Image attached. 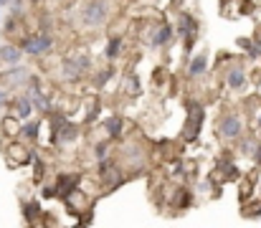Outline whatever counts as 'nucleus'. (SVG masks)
Returning a JSON list of instances; mask_svg holds the SVG:
<instances>
[{"mask_svg": "<svg viewBox=\"0 0 261 228\" xmlns=\"http://www.w3.org/2000/svg\"><path fill=\"white\" fill-rule=\"evenodd\" d=\"M193 33H195V20H193L190 15H183V18H180V36L185 38V46H188V49H190Z\"/></svg>", "mask_w": 261, "mask_h": 228, "instance_id": "obj_8", "label": "nucleus"}, {"mask_svg": "<svg viewBox=\"0 0 261 228\" xmlns=\"http://www.w3.org/2000/svg\"><path fill=\"white\" fill-rule=\"evenodd\" d=\"M10 3V0H0V5H8Z\"/></svg>", "mask_w": 261, "mask_h": 228, "instance_id": "obj_20", "label": "nucleus"}, {"mask_svg": "<svg viewBox=\"0 0 261 228\" xmlns=\"http://www.w3.org/2000/svg\"><path fill=\"white\" fill-rule=\"evenodd\" d=\"M206 68H208V56L206 54H198L193 61H190V66H188V74L195 79V76H203L206 74Z\"/></svg>", "mask_w": 261, "mask_h": 228, "instance_id": "obj_6", "label": "nucleus"}, {"mask_svg": "<svg viewBox=\"0 0 261 228\" xmlns=\"http://www.w3.org/2000/svg\"><path fill=\"white\" fill-rule=\"evenodd\" d=\"M256 160H259V163H261V150H259V152H256Z\"/></svg>", "mask_w": 261, "mask_h": 228, "instance_id": "obj_21", "label": "nucleus"}, {"mask_svg": "<svg viewBox=\"0 0 261 228\" xmlns=\"http://www.w3.org/2000/svg\"><path fill=\"white\" fill-rule=\"evenodd\" d=\"M28 99H31L33 109H49V107H51L49 99H46V94H43V91H38V89H31V91H28Z\"/></svg>", "mask_w": 261, "mask_h": 228, "instance_id": "obj_9", "label": "nucleus"}, {"mask_svg": "<svg viewBox=\"0 0 261 228\" xmlns=\"http://www.w3.org/2000/svg\"><path fill=\"white\" fill-rule=\"evenodd\" d=\"M170 38H172V28H170V26H162L155 36H152V46H155V49H160V46H165Z\"/></svg>", "mask_w": 261, "mask_h": 228, "instance_id": "obj_12", "label": "nucleus"}, {"mask_svg": "<svg viewBox=\"0 0 261 228\" xmlns=\"http://www.w3.org/2000/svg\"><path fill=\"white\" fill-rule=\"evenodd\" d=\"M221 134L228 137V140H233V137L241 134V119L236 117V114H228V117L221 122Z\"/></svg>", "mask_w": 261, "mask_h": 228, "instance_id": "obj_5", "label": "nucleus"}, {"mask_svg": "<svg viewBox=\"0 0 261 228\" xmlns=\"http://www.w3.org/2000/svg\"><path fill=\"white\" fill-rule=\"evenodd\" d=\"M20 132H23V137H28V140H36V134H38V124H36V122H33V124H26Z\"/></svg>", "mask_w": 261, "mask_h": 228, "instance_id": "obj_17", "label": "nucleus"}, {"mask_svg": "<svg viewBox=\"0 0 261 228\" xmlns=\"http://www.w3.org/2000/svg\"><path fill=\"white\" fill-rule=\"evenodd\" d=\"M244 84H246L244 68H231V71H228V86H231V89H241Z\"/></svg>", "mask_w": 261, "mask_h": 228, "instance_id": "obj_10", "label": "nucleus"}, {"mask_svg": "<svg viewBox=\"0 0 261 228\" xmlns=\"http://www.w3.org/2000/svg\"><path fill=\"white\" fill-rule=\"evenodd\" d=\"M8 81L10 84H23V81H28V71L26 68H13V71L8 74Z\"/></svg>", "mask_w": 261, "mask_h": 228, "instance_id": "obj_15", "label": "nucleus"}, {"mask_svg": "<svg viewBox=\"0 0 261 228\" xmlns=\"http://www.w3.org/2000/svg\"><path fill=\"white\" fill-rule=\"evenodd\" d=\"M86 68H89V58L86 56H71V58H66V63H63V79L76 81Z\"/></svg>", "mask_w": 261, "mask_h": 228, "instance_id": "obj_3", "label": "nucleus"}, {"mask_svg": "<svg viewBox=\"0 0 261 228\" xmlns=\"http://www.w3.org/2000/svg\"><path fill=\"white\" fill-rule=\"evenodd\" d=\"M15 104H18V117H20V119H28L31 114H33V104H31L28 97H20Z\"/></svg>", "mask_w": 261, "mask_h": 228, "instance_id": "obj_13", "label": "nucleus"}, {"mask_svg": "<svg viewBox=\"0 0 261 228\" xmlns=\"http://www.w3.org/2000/svg\"><path fill=\"white\" fill-rule=\"evenodd\" d=\"M109 18V0H89L81 10V23L89 28H99Z\"/></svg>", "mask_w": 261, "mask_h": 228, "instance_id": "obj_1", "label": "nucleus"}, {"mask_svg": "<svg viewBox=\"0 0 261 228\" xmlns=\"http://www.w3.org/2000/svg\"><path fill=\"white\" fill-rule=\"evenodd\" d=\"M0 58H3L5 63H18L20 61V51L15 49V46H3V49H0Z\"/></svg>", "mask_w": 261, "mask_h": 228, "instance_id": "obj_11", "label": "nucleus"}, {"mask_svg": "<svg viewBox=\"0 0 261 228\" xmlns=\"http://www.w3.org/2000/svg\"><path fill=\"white\" fill-rule=\"evenodd\" d=\"M195 117L190 119V124H188V129H185V137L188 140H193V137H198V132H201V122H203V107H195Z\"/></svg>", "mask_w": 261, "mask_h": 228, "instance_id": "obj_7", "label": "nucleus"}, {"mask_svg": "<svg viewBox=\"0 0 261 228\" xmlns=\"http://www.w3.org/2000/svg\"><path fill=\"white\" fill-rule=\"evenodd\" d=\"M109 76H112V71H102L99 74V79H97V84L102 86V84H106V81H109Z\"/></svg>", "mask_w": 261, "mask_h": 228, "instance_id": "obj_18", "label": "nucleus"}, {"mask_svg": "<svg viewBox=\"0 0 261 228\" xmlns=\"http://www.w3.org/2000/svg\"><path fill=\"white\" fill-rule=\"evenodd\" d=\"M51 46H53V38L49 33H38V36H33L23 43V51L31 54V56H41V54H46Z\"/></svg>", "mask_w": 261, "mask_h": 228, "instance_id": "obj_2", "label": "nucleus"}, {"mask_svg": "<svg viewBox=\"0 0 261 228\" xmlns=\"http://www.w3.org/2000/svg\"><path fill=\"white\" fill-rule=\"evenodd\" d=\"M33 3H36V0H33Z\"/></svg>", "mask_w": 261, "mask_h": 228, "instance_id": "obj_22", "label": "nucleus"}, {"mask_svg": "<svg viewBox=\"0 0 261 228\" xmlns=\"http://www.w3.org/2000/svg\"><path fill=\"white\" fill-rule=\"evenodd\" d=\"M119 49H122V41L119 38H112L106 43V58H117L119 56Z\"/></svg>", "mask_w": 261, "mask_h": 228, "instance_id": "obj_16", "label": "nucleus"}, {"mask_svg": "<svg viewBox=\"0 0 261 228\" xmlns=\"http://www.w3.org/2000/svg\"><path fill=\"white\" fill-rule=\"evenodd\" d=\"M106 132H109V137H119L122 134V117H109L104 122Z\"/></svg>", "mask_w": 261, "mask_h": 228, "instance_id": "obj_14", "label": "nucleus"}, {"mask_svg": "<svg viewBox=\"0 0 261 228\" xmlns=\"http://www.w3.org/2000/svg\"><path fill=\"white\" fill-rule=\"evenodd\" d=\"M5 102H8V94H5V89H0V109L5 107Z\"/></svg>", "mask_w": 261, "mask_h": 228, "instance_id": "obj_19", "label": "nucleus"}, {"mask_svg": "<svg viewBox=\"0 0 261 228\" xmlns=\"http://www.w3.org/2000/svg\"><path fill=\"white\" fill-rule=\"evenodd\" d=\"M76 185H79V175H61L53 188H56V195L58 198H69Z\"/></svg>", "mask_w": 261, "mask_h": 228, "instance_id": "obj_4", "label": "nucleus"}]
</instances>
